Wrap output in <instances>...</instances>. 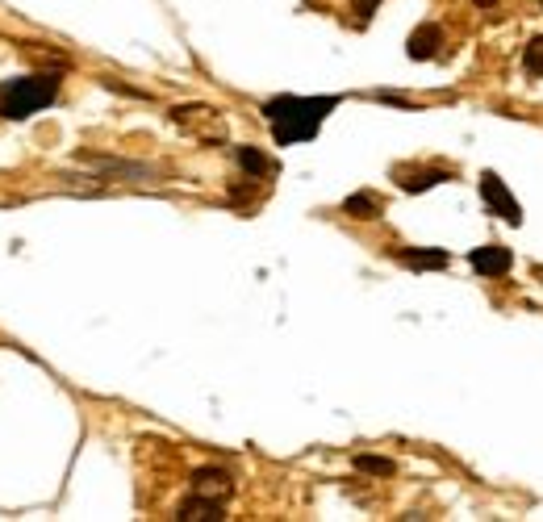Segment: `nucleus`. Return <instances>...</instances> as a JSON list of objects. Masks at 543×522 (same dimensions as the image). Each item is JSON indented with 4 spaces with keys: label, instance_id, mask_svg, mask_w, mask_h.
<instances>
[{
    "label": "nucleus",
    "instance_id": "obj_1",
    "mask_svg": "<svg viewBox=\"0 0 543 522\" xmlns=\"http://www.w3.org/2000/svg\"><path fill=\"white\" fill-rule=\"evenodd\" d=\"M343 97H272L264 101V122L272 126V142L276 147H297V142H310L322 122L339 109Z\"/></svg>",
    "mask_w": 543,
    "mask_h": 522
},
{
    "label": "nucleus",
    "instance_id": "obj_2",
    "mask_svg": "<svg viewBox=\"0 0 543 522\" xmlns=\"http://www.w3.org/2000/svg\"><path fill=\"white\" fill-rule=\"evenodd\" d=\"M59 97V76L55 71H34V76H17L0 84V117L5 122H26L38 109H46Z\"/></svg>",
    "mask_w": 543,
    "mask_h": 522
},
{
    "label": "nucleus",
    "instance_id": "obj_3",
    "mask_svg": "<svg viewBox=\"0 0 543 522\" xmlns=\"http://www.w3.org/2000/svg\"><path fill=\"white\" fill-rule=\"evenodd\" d=\"M481 197H485L489 213H498L506 226H523V205L514 201V193L506 188V180H502L498 172H485V176H481Z\"/></svg>",
    "mask_w": 543,
    "mask_h": 522
},
{
    "label": "nucleus",
    "instance_id": "obj_4",
    "mask_svg": "<svg viewBox=\"0 0 543 522\" xmlns=\"http://www.w3.org/2000/svg\"><path fill=\"white\" fill-rule=\"evenodd\" d=\"M393 259L410 272H443L447 264H452V255H447L443 247H401V251H393Z\"/></svg>",
    "mask_w": 543,
    "mask_h": 522
},
{
    "label": "nucleus",
    "instance_id": "obj_5",
    "mask_svg": "<svg viewBox=\"0 0 543 522\" xmlns=\"http://www.w3.org/2000/svg\"><path fill=\"white\" fill-rule=\"evenodd\" d=\"M468 264H472V272H477V276H506L514 268V255L502 243H485V247H477L468 255Z\"/></svg>",
    "mask_w": 543,
    "mask_h": 522
},
{
    "label": "nucleus",
    "instance_id": "obj_6",
    "mask_svg": "<svg viewBox=\"0 0 543 522\" xmlns=\"http://www.w3.org/2000/svg\"><path fill=\"white\" fill-rule=\"evenodd\" d=\"M393 180L401 184V193H427V188L447 184L456 176H452V168H397Z\"/></svg>",
    "mask_w": 543,
    "mask_h": 522
},
{
    "label": "nucleus",
    "instance_id": "obj_7",
    "mask_svg": "<svg viewBox=\"0 0 543 522\" xmlns=\"http://www.w3.org/2000/svg\"><path fill=\"white\" fill-rule=\"evenodd\" d=\"M193 493H205V497H218V502H230L234 493V477L218 464H205L193 472Z\"/></svg>",
    "mask_w": 543,
    "mask_h": 522
},
{
    "label": "nucleus",
    "instance_id": "obj_8",
    "mask_svg": "<svg viewBox=\"0 0 543 522\" xmlns=\"http://www.w3.org/2000/svg\"><path fill=\"white\" fill-rule=\"evenodd\" d=\"M443 30L435 26V21H427V26H418L414 34H410V42H406V55L414 59V63H427V59H435L439 51H443Z\"/></svg>",
    "mask_w": 543,
    "mask_h": 522
},
{
    "label": "nucleus",
    "instance_id": "obj_9",
    "mask_svg": "<svg viewBox=\"0 0 543 522\" xmlns=\"http://www.w3.org/2000/svg\"><path fill=\"white\" fill-rule=\"evenodd\" d=\"M222 510H226V502H218V497L193 493V497H188V502H180L176 518H180V522H218V518H226Z\"/></svg>",
    "mask_w": 543,
    "mask_h": 522
},
{
    "label": "nucleus",
    "instance_id": "obj_10",
    "mask_svg": "<svg viewBox=\"0 0 543 522\" xmlns=\"http://www.w3.org/2000/svg\"><path fill=\"white\" fill-rule=\"evenodd\" d=\"M239 168L251 176V180H264V176H272L276 172V163L259 151V147H239Z\"/></svg>",
    "mask_w": 543,
    "mask_h": 522
},
{
    "label": "nucleus",
    "instance_id": "obj_11",
    "mask_svg": "<svg viewBox=\"0 0 543 522\" xmlns=\"http://www.w3.org/2000/svg\"><path fill=\"white\" fill-rule=\"evenodd\" d=\"M343 213H347V218L372 222V218H381V201H376L372 193H351V197L343 201Z\"/></svg>",
    "mask_w": 543,
    "mask_h": 522
},
{
    "label": "nucleus",
    "instance_id": "obj_12",
    "mask_svg": "<svg viewBox=\"0 0 543 522\" xmlns=\"http://www.w3.org/2000/svg\"><path fill=\"white\" fill-rule=\"evenodd\" d=\"M523 67H527V76H543V34L523 46Z\"/></svg>",
    "mask_w": 543,
    "mask_h": 522
},
{
    "label": "nucleus",
    "instance_id": "obj_13",
    "mask_svg": "<svg viewBox=\"0 0 543 522\" xmlns=\"http://www.w3.org/2000/svg\"><path fill=\"white\" fill-rule=\"evenodd\" d=\"M356 468L368 472V477H393V460L385 456H356Z\"/></svg>",
    "mask_w": 543,
    "mask_h": 522
},
{
    "label": "nucleus",
    "instance_id": "obj_14",
    "mask_svg": "<svg viewBox=\"0 0 543 522\" xmlns=\"http://www.w3.org/2000/svg\"><path fill=\"white\" fill-rule=\"evenodd\" d=\"M381 9V0H356V17H360V26L364 21H372V13Z\"/></svg>",
    "mask_w": 543,
    "mask_h": 522
},
{
    "label": "nucleus",
    "instance_id": "obj_15",
    "mask_svg": "<svg viewBox=\"0 0 543 522\" xmlns=\"http://www.w3.org/2000/svg\"><path fill=\"white\" fill-rule=\"evenodd\" d=\"M539 5H543V0H539Z\"/></svg>",
    "mask_w": 543,
    "mask_h": 522
}]
</instances>
